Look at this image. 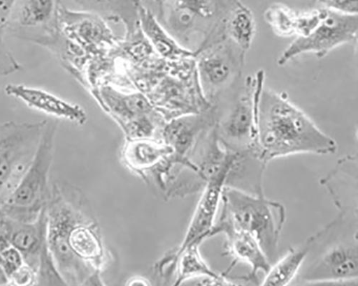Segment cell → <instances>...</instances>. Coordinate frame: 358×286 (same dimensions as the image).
<instances>
[{
  "mask_svg": "<svg viewBox=\"0 0 358 286\" xmlns=\"http://www.w3.org/2000/svg\"><path fill=\"white\" fill-rule=\"evenodd\" d=\"M45 213L48 248L66 285H103L108 253L82 191L55 181Z\"/></svg>",
  "mask_w": 358,
  "mask_h": 286,
  "instance_id": "obj_1",
  "label": "cell"
},
{
  "mask_svg": "<svg viewBox=\"0 0 358 286\" xmlns=\"http://www.w3.org/2000/svg\"><path fill=\"white\" fill-rule=\"evenodd\" d=\"M257 153L267 165L299 154L332 155L338 144L289 100L285 93L264 88L257 114Z\"/></svg>",
  "mask_w": 358,
  "mask_h": 286,
  "instance_id": "obj_2",
  "label": "cell"
},
{
  "mask_svg": "<svg viewBox=\"0 0 358 286\" xmlns=\"http://www.w3.org/2000/svg\"><path fill=\"white\" fill-rule=\"evenodd\" d=\"M241 0H160L157 20L183 48L195 56L226 37L227 17Z\"/></svg>",
  "mask_w": 358,
  "mask_h": 286,
  "instance_id": "obj_3",
  "label": "cell"
},
{
  "mask_svg": "<svg viewBox=\"0 0 358 286\" xmlns=\"http://www.w3.org/2000/svg\"><path fill=\"white\" fill-rule=\"evenodd\" d=\"M222 212L238 228L251 234L258 242L267 259L273 265L279 259L281 234L287 219L285 206L255 195L225 186Z\"/></svg>",
  "mask_w": 358,
  "mask_h": 286,
  "instance_id": "obj_4",
  "label": "cell"
},
{
  "mask_svg": "<svg viewBox=\"0 0 358 286\" xmlns=\"http://www.w3.org/2000/svg\"><path fill=\"white\" fill-rule=\"evenodd\" d=\"M58 123L55 119L47 121L31 164L2 207L8 218L32 222L45 209L51 193L50 170Z\"/></svg>",
  "mask_w": 358,
  "mask_h": 286,
  "instance_id": "obj_5",
  "label": "cell"
},
{
  "mask_svg": "<svg viewBox=\"0 0 358 286\" xmlns=\"http://www.w3.org/2000/svg\"><path fill=\"white\" fill-rule=\"evenodd\" d=\"M264 80L263 70L247 77L230 107L225 111L217 109L215 128L226 150L238 153H253L258 157L257 114Z\"/></svg>",
  "mask_w": 358,
  "mask_h": 286,
  "instance_id": "obj_6",
  "label": "cell"
},
{
  "mask_svg": "<svg viewBox=\"0 0 358 286\" xmlns=\"http://www.w3.org/2000/svg\"><path fill=\"white\" fill-rule=\"evenodd\" d=\"M169 71L146 96L166 122L213 106L202 92L194 59L173 63Z\"/></svg>",
  "mask_w": 358,
  "mask_h": 286,
  "instance_id": "obj_7",
  "label": "cell"
},
{
  "mask_svg": "<svg viewBox=\"0 0 358 286\" xmlns=\"http://www.w3.org/2000/svg\"><path fill=\"white\" fill-rule=\"evenodd\" d=\"M46 122L0 123V208L31 164Z\"/></svg>",
  "mask_w": 358,
  "mask_h": 286,
  "instance_id": "obj_8",
  "label": "cell"
},
{
  "mask_svg": "<svg viewBox=\"0 0 358 286\" xmlns=\"http://www.w3.org/2000/svg\"><path fill=\"white\" fill-rule=\"evenodd\" d=\"M247 52L227 37L208 45L195 57L202 92L217 105L243 77Z\"/></svg>",
  "mask_w": 358,
  "mask_h": 286,
  "instance_id": "obj_9",
  "label": "cell"
},
{
  "mask_svg": "<svg viewBox=\"0 0 358 286\" xmlns=\"http://www.w3.org/2000/svg\"><path fill=\"white\" fill-rule=\"evenodd\" d=\"M357 15H348L328 10L322 22L306 37H297L283 51L278 61L284 66L303 54L313 53L323 59L334 49L347 44H357Z\"/></svg>",
  "mask_w": 358,
  "mask_h": 286,
  "instance_id": "obj_10",
  "label": "cell"
},
{
  "mask_svg": "<svg viewBox=\"0 0 358 286\" xmlns=\"http://www.w3.org/2000/svg\"><path fill=\"white\" fill-rule=\"evenodd\" d=\"M59 0H17L8 31L49 50L61 36Z\"/></svg>",
  "mask_w": 358,
  "mask_h": 286,
  "instance_id": "obj_11",
  "label": "cell"
},
{
  "mask_svg": "<svg viewBox=\"0 0 358 286\" xmlns=\"http://www.w3.org/2000/svg\"><path fill=\"white\" fill-rule=\"evenodd\" d=\"M173 149L161 138L127 140L122 160L132 173L148 181V177L164 191L172 180Z\"/></svg>",
  "mask_w": 358,
  "mask_h": 286,
  "instance_id": "obj_12",
  "label": "cell"
},
{
  "mask_svg": "<svg viewBox=\"0 0 358 286\" xmlns=\"http://www.w3.org/2000/svg\"><path fill=\"white\" fill-rule=\"evenodd\" d=\"M217 117V107L213 105L200 113L186 114L165 123L161 138L173 151L172 160L175 170L194 171L189 156L199 138L216 125Z\"/></svg>",
  "mask_w": 358,
  "mask_h": 286,
  "instance_id": "obj_13",
  "label": "cell"
},
{
  "mask_svg": "<svg viewBox=\"0 0 358 286\" xmlns=\"http://www.w3.org/2000/svg\"><path fill=\"white\" fill-rule=\"evenodd\" d=\"M217 234H224V255L231 257L229 268L224 272H229L238 263L250 266L251 271L248 275L240 277L242 281L258 283L257 274H265L271 269L272 265L267 259L257 240L249 233L236 227L230 218L221 211L220 219L215 223L210 238Z\"/></svg>",
  "mask_w": 358,
  "mask_h": 286,
  "instance_id": "obj_14",
  "label": "cell"
},
{
  "mask_svg": "<svg viewBox=\"0 0 358 286\" xmlns=\"http://www.w3.org/2000/svg\"><path fill=\"white\" fill-rule=\"evenodd\" d=\"M59 24L62 34L92 57L106 54L117 43L107 21L94 13L71 10L61 6Z\"/></svg>",
  "mask_w": 358,
  "mask_h": 286,
  "instance_id": "obj_15",
  "label": "cell"
},
{
  "mask_svg": "<svg viewBox=\"0 0 358 286\" xmlns=\"http://www.w3.org/2000/svg\"><path fill=\"white\" fill-rule=\"evenodd\" d=\"M358 250L356 239L339 243L327 250L301 275L307 284L355 285L358 276Z\"/></svg>",
  "mask_w": 358,
  "mask_h": 286,
  "instance_id": "obj_16",
  "label": "cell"
},
{
  "mask_svg": "<svg viewBox=\"0 0 358 286\" xmlns=\"http://www.w3.org/2000/svg\"><path fill=\"white\" fill-rule=\"evenodd\" d=\"M235 160L206 183L183 243L175 249L176 251H181L194 244L201 245L205 239L210 238L216 223L222 192Z\"/></svg>",
  "mask_w": 358,
  "mask_h": 286,
  "instance_id": "obj_17",
  "label": "cell"
},
{
  "mask_svg": "<svg viewBox=\"0 0 358 286\" xmlns=\"http://www.w3.org/2000/svg\"><path fill=\"white\" fill-rule=\"evenodd\" d=\"M98 96L105 110L125 135L134 130L146 116L157 110L141 92L123 93L106 84L99 89Z\"/></svg>",
  "mask_w": 358,
  "mask_h": 286,
  "instance_id": "obj_18",
  "label": "cell"
},
{
  "mask_svg": "<svg viewBox=\"0 0 358 286\" xmlns=\"http://www.w3.org/2000/svg\"><path fill=\"white\" fill-rule=\"evenodd\" d=\"M4 92L29 108L55 119L67 120L78 126H83L87 121V114L80 105L64 100L47 91L23 84L10 83L5 86Z\"/></svg>",
  "mask_w": 358,
  "mask_h": 286,
  "instance_id": "obj_19",
  "label": "cell"
},
{
  "mask_svg": "<svg viewBox=\"0 0 358 286\" xmlns=\"http://www.w3.org/2000/svg\"><path fill=\"white\" fill-rule=\"evenodd\" d=\"M143 0H59L61 6L71 10L96 14L106 21L122 22L126 38L140 30L139 10Z\"/></svg>",
  "mask_w": 358,
  "mask_h": 286,
  "instance_id": "obj_20",
  "label": "cell"
},
{
  "mask_svg": "<svg viewBox=\"0 0 358 286\" xmlns=\"http://www.w3.org/2000/svg\"><path fill=\"white\" fill-rule=\"evenodd\" d=\"M343 220L339 216L331 223L325 225L322 230L309 237L302 245L291 248L287 254L279 259L268 271L261 283L262 285L285 286L290 283L299 273L308 254L313 248L331 229Z\"/></svg>",
  "mask_w": 358,
  "mask_h": 286,
  "instance_id": "obj_21",
  "label": "cell"
},
{
  "mask_svg": "<svg viewBox=\"0 0 358 286\" xmlns=\"http://www.w3.org/2000/svg\"><path fill=\"white\" fill-rule=\"evenodd\" d=\"M10 245L20 252L24 264L36 272L40 257L47 246L45 209L34 221L18 222L10 219Z\"/></svg>",
  "mask_w": 358,
  "mask_h": 286,
  "instance_id": "obj_22",
  "label": "cell"
},
{
  "mask_svg": "<svg viewBox=\"0 0 358 286\" xmlns=\"http://www.w3.org/2000/svg\"><path fill=\"white\" fill-rule=\"evenodd\" d=\"M139 24L146 39L164 60L176 62L196 57L193 52L179 45L165 31L153 11L143 5L139 10Z\"/></svg>",
  "mask_w": 358,
  "mask_h": 286,
  "instance_id": "obj_23",
  "label": "cell"
},
{
  "mask_svg": "<svg viewBox=\"0 0 358 286\" xmlns=\"http://www.w3.org/2000/svg\"><path fill=\"white\" fill-rule=\"evenodd\" d=\"M200 244H194L181 251L172 250L176 261L173 285H179L193 279L201 278H224L228 275L215 272L203 260L199 250Z\"/></svg>",
  "mask_w": 358,
  "mask_h": 286,
  "instance_id": "obj_24",
  "label": "cell"
},
{
  "mask_svg": "<svg viewBox=\"0 0 358 286\" xmlns=\"http://www.w3.org/2000/svg\"><path fill=\"white\" fill-rule=\"evenodd\" d=\"M257 32L252 11L241 1L230 12L224 23L226 36L248 52L252 47Z\"/></svg>",
  "mask_w": 358,
  "mask_h": 286,
  "instance_id": "obj_25",
  "label": "cell"
},
{
  "mask_svg": "<svg viewBox=\"0 0 358 286\" xmlns=\"http://www.w3.org/2000/svg\"><path fill=\"white\" fill-rule=\"evenodd\" d=\"M297 10L282 3H274L264 12V17L274 33L287 38L295 36Z\"/></svg>",
  "mask_w": 358,
  "mask_h": 286,
  "instance_id": "obj_26",
  "label": "cell"
},
{
  "mask_svg": "<svg viewBox=\"0 0 358 286\" xmlns=\"http://www.w3.org/2000/svg\"><path fill=\"white\" fill-rule=\"evenodd\" d=\"M24 264L22 254L13 246H10L0 252V267H1L8 279Z\"/></svg>",
  "mask_w": 358,
  "mask_h": 286,
  "instance_id": "obj_27",
  "label": "cell"
},
{
  "mask_svg": "<svg viewBox=\"0 0 358 286\" xmlns=\"http://www.w3.org/2000/svg\"><path fill=\"white\" fill-rule=\"evenodd\" d=\"M315 5V7H321L348 15H357L358 0H307Z\"/></svg>",
  "mask_w": 358,
  "mask_h": 286,
  "instance_id": "obj_28",
  "label": "cell"
},
{
  "mask_svg": "<svg viewBox=\"0 0 358 286\" xmlns=\"http://www.w3.org/2000/svg\"><path fill=\"white\" fill-rule=\"evenodd\" d=\"M21 68L18 61L7 48L5 42L0 41V75L7 77Z\"/></svg>",
  "mask_w": 358,
  "mask_h": 286,
  "instance_id": "obj_29",
  "label": "cell"
},
{
  "mask_svg": "<svg viewBox=\"0 0 358 286\" xmlns=\"http://www.w3.org/2000/svg\"><path fill=\"white\" fill-rule=\"evenodd\" d=\"M9 281L10 285H36V272L31 267L24 264L11 276Z\"/></svg>",
  "mask_w": 358,
  "mask_h": 286,
  "instance_id": "obj_30",
  "label": "cell"
},
{
  "mask_svg": "<svg viewBox=\"0 0 358 286\" xmlns=\"http://www.w3.org/2000/svg\"><path fill=\"white\" fill-rule=\"evenodd\" d=\"M17 0H0V40L4 41L6 33Z\"/></svg>",
  "mask_w": 358,
  "mask_h": 286,
  "instance_id": "obj_31",
  "label": "cell"
},
{
  "mask_svg": "<svg viewBox=\"0 0 358 286\" xmlns=\"http://www.w3.org/2000/svg\"><path fill=\"white\" fill-rule=\"evenodd\" d=\"M129 285H152V284L150 281L145 279L142 277H135L129 280L127 283Z\"/></svg>",
  "mask_w": 358,
  "mask_h": 286,
  "instance_id": "obj_32",
  "label": "cell"
},
{
  "mask_svg": "<svg viewBox=\"0 0 358 286\" xmlns=\"http://www.w3.org/2000/svg\"><path fill=\"white\" fill-rule=\"evenodd\" d=\"M0 285H10L9 279L0 267Z\"/></svg>",
  "mask_w": 358,
  "mask_h": 286,
  "instance_id": "obj_33",
  "label": "cell"
},
{
  "mask_svg": "<svg viewBox=\"0 0 358 286\" xmlns=\"http://www.w3.org/2000/svg\"><path fill=\"white\" fill-rule=\"evenodd\" d=\"M3 78V77L1 75H0V79Z\"/></svg>",
  "mask_w": 358,
  "mask_h": 286,
  "instance_id": "obj_34",
  "label": "cell"
}]
</instances>
